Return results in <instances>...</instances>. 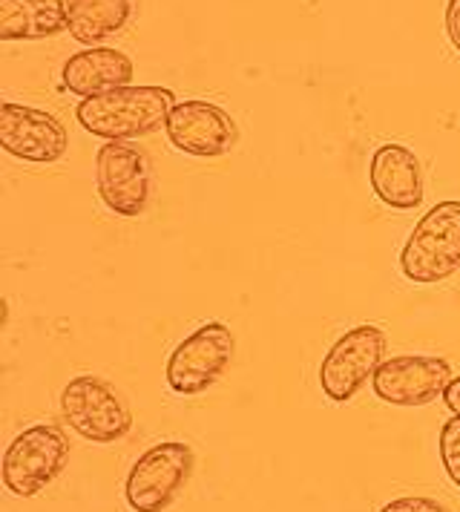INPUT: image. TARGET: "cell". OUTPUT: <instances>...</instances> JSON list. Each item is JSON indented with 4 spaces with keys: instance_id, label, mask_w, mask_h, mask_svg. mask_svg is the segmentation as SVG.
Returning a JSON list of instances; mask_svg holds the SVG:
<instances>
[{
    "instance_id": "8",
    "label": "cell",
    "mask_w": 460,
    "mask_h": 512,
    "mask_svg": "<svg viewBox=\"0 0 460 512\" xmlns=\"http://www.w3.org/2000/svg\"><path fill=\"white\" fill-rule=\"evenodd\" d=\"M98 196L115 216H141L153 193V164L130 141H107L95 156Z\"/></svg>"
},
{
    "instance_id": "12",
    "label": "cell",
    "mask_w": 460,
    "mask_h": 512,
    "mask_svg": "<svg viewBox=\"0 0 460 512\" xmlns=\"http://www.w3.org/2000/svg\"><path fill=\"white\" fill-rule=\"evenodd\" d=\"M368 185L391 210H414L423 205V164L403 144H383L368 164Z\"/></svg>"
},
{
    "instance_id": "7",
    "label": "cell",
    "mask_w": 460,
    "mask_h": 512,
    "mask_svg": "<svg viewBox=\"0 0 460 512\" xmlns=\"http://www.w3.org/2000/svg\"><path fill=\"white\" fill-rule=\"evenodd\" d=\"M389 349L386 331L377 326H354L325 351L320 363L322 395L334 403H348L383 366Z\"/></svg>"
},
{
    "instance_id": "2",
    "label": "cell",
    "mask_w": 460,
    "mask_h": 512,
    "mask_svg": "<svg viewBox=\"0 0 460 512\" xmlns=\"http://www.w3.org/2000/svg\"><path fill=\"white\" fill-rule=\"evenodd\" d=\"M400 271L417 285L449 280L460 271V202H437L403 245Z\"/></svg>"
},
{
    "instance_id": "15",
    "label": "cell",
    "mask_w": 460,
    "mask_h": 512,
    "mask_svg": "<svg viewBox=\"0 0 460 512\" xmlns=\"http://www.w3.org/2000/svg\"><path fill=\"white\" fill-rule=\"evenodd\" d=\"M141 0H72L69 35L84 47H101L136 18Z\"/></svg>"
},
{
    "instance_id": "17",
    "label": "cell",
    "mask_w": 460,
    "mask_h": 512,
    "mask_svg": "<svg viewBox=\"0 0 460 512\" xmlns=\"http://www.w3.org/2000/svg\"><path fill=\"white\" fill-rule=\"evenodd\" d=\"M377 512H452L446 504H440L437 498H426V495H406V498H397L389 501L383 510Z\"/></svg>"
},
{
    "instance_id": "4",
    "label": "cell",
    "mask_w": 460,
    "mask_h": 512,
    "mask_svg": "<svg viewBox=\"0 0 460 512\" xmlns=\"http://www.w3.org/2000/svg\"><path fill=\"white\" fill-rule=\"evenodd\" d=\"M69 461V438L58 423L23 429L3 455V487L18 498L44 492Z\"/></svg>"
},
{
    "instance_id": "11",
    "label": "cell",
    "mask_w": 460,
    "mask_h": 512,
    "mask_svg": "<svg viewBox=\"0 0 460 512\" xmlns=\"http://www.w3.org/2000/svg\"><path fill=\"white\" fill-rule=\"evenodd\" d=\"M167 139L176 150L199 159L228 156L239 141V127L228 110L210 101H179L167 118Z\"/></svg>"
},
{
    "instance_id": "10",
    "label": "cell",
    "mask_w": 460,
    "mask_h": 512,
    "mask_svg": "<svg viewBox=\"0 0 460 512\" xmlns=\"http://www.w3.org/2000/svg\"><path fill=\"white\" fill-rule=\"evenodd\" d=\"M0 147L23 162L55 164L67 156V127L52 113L3 101L0 104Z\"/></svg>"
},
{
    "instance_id": "14",
    "label": "cell",
    "mask_w": 460,
    "mask_h": 512,
    "mask_svg": "<svg viewBox=\"0 0 460 512\" xmlns=\"http://www.w3.org/2000/svg\"><path fill=\"white\" fill-rule=\"evenodd\" d=\"M72 0H0V41H44L69 29Z\"/></svg>"
},
{
    "instance_id": "18",
    "label": "cell",
    "mask_w": 460,
    "mask_h": 512,
    "mask_svg": "<svg viewBox=\"0 0 460 512\" xmlns=\"http://www.w3.org/2000/svg\"><path fill=\"white\" fill-rule=\"evenodd\" d=\"M446 32L452 47L460 52V0H449L446 3Z\"/></svg>"
},
{
    "instance_id": "5",
    "label": "cell",
    "mask_w": 460,
    "mask_h": 512,
    "mask_svg": "<svg viewBox=\"0 0 460 512\" xmlns=\"http://www.w3.org/2000/svg\"><path fill=\"white\" fill-rule=\"evenodd\" d=\"M196 455L184 441H161L138 458L127 475V504L133 512H164L187 487Z\"/></svg>"
},
{
    "instance_id": "13",
    "label": "cell",
    "mask_w": 460,
    "mask_h": 512,
    "mask_svg": "<svg viewBox=\"0 0 460 512\" xmlns=\"http://www.w3.org/2000/svg\"><path fill=\"white\" fill-rule=\"evenodd\" d=\"M133 72H136L133 61L121 49L90 47L75 52L64 64V87L72 95L95 98V95L130 87Z\"/></svg>"
},
{
    "instance_id": "6",
    "label": "cell",
    "mask_w": 460,
    "mask_h": 512,
    "mask_svg": "<svg viewBox=\"0 0 460 512\" xmlns=\"http://www.w3.org/2000/svg\"><path fill=\"white\" fill-rule=\"evenodd\" d=\"M233 351H236V340L225 323L213 320V323L199 326L190 337H184L167 360L164 377H167L170 392L182 397L207 392L228 372Z\"/></svg>"
},
{
    "instance_id": "9",
    "label": "cell",
    "mask_w": 460,
    "mask_h": 512,
    "mask_svg": "<svg viewBox=\"0 0 460 512\" xmlns=\"http://www.w3.org/2000/svg\"><path fill=\"white\" fill-rule=\"evenodd\" d=\"M452 383V366L432 354H400L383 360L371 377V389L391 406H426L443 397Z\"/></svg>"
},
{
    "instance_id": "3",
    "label": "cell",
    "mask_w": 460,
    "mask_h": 512,
    "mask_svg": "<svg viewBox=\"0 0 460 512\" xmlns=\"http://www.w3.org/2000/svg\"><path fill=\"white\" fill-rule=\"evenodd\" d=\"M61 415L84 441L115 443L133 429V412L110 380L81 374L61 392Z\"/></svg>"
},
{
    "instance_id": "1",
    "label": "cell",
    "mask_w": 460,
    "mask_h": 512,
    "mask_svg": "<svg viewBox=\"0 0 460 512\" xmlns=\"http://www.w3.org/2000/svg\"><path fill=\"white\" fill-rule=\"evenodd\" d=\"M176 93L167 87H121L113 93L84 98L75 110L78 124L104 141L144 139L167 127L176 107Z\"/></svg>"
},
{
    "instance_id": "19",
    "label": "cell",
    "mask_w": 460,
    "mask_h": 512,
    "mask_svg": "<svg viewBox=\"0 0 460 512\" xmlns=\"http://www.w3.org/2000/svg\"><path fill=\"white\" fill-rule=\"evenodd\" d=\"M443 403H446V409L460 418V374L458 377H452V383L446 386V392H443Z\"/></svg>"
},
{
    "instance_id": "16",
    "label": "cell",
    "mask_w": 460,
    "mask_h": 512,
    "mask_svg": "<svg viewBox=\"0 0 460 512\" xmlns=\"http://www.w3.org/2000/svg\"><path fill=\"white\" fill-rule=\"evenodd\" d=\"M437 452H440V464L446 469V475L452 478L455 487H460V418H452L443 423Z\"/></svg>"
}]
</instances>
